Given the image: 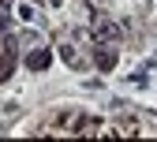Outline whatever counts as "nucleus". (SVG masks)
Returning a JSON list of instances; mask_svg holds the SVG:
<instances>
[{"mask_svg": "<svg viewBox=\"0 0 157 142\" xmlns=\"http://www.w3.org/2000/svg\"><path fill=\"white\" fill-rule=\"evenodd\" d=\"M112 34H116V26H112V23H101L94 37H97V41H105V37H112Z\"/></svg>", "mask_w": 157, "mask_h": 142, "instance_id": "obj_1", "label": "nucleus"}, {"mask_svg": "<svg viewBox=\"0 0 157 142\" xmlns=\"http://www.w3.org/2000/svg\"><path fill=\"white\" fill-rule=\"evenodd\" d=\"M45 64H49V52H34V56H30V67H37V71H41Z\"/></svg>", "mask_w": 157, "mask_h": 142, "instance_id": "obj_2", "label": "nucleus"}]
</instances>
